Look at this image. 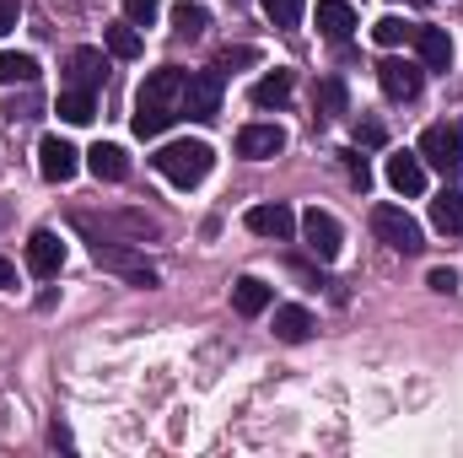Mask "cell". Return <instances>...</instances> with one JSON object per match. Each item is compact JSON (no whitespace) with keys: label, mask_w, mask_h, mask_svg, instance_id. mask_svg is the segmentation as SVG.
<instances>
[{"label":"cell","mask_w":463,"mask_h":458,"mask_svg":"<svg viewBox=\"0 0 463 458\" xmlns=\"http://www.w3.org/2000/svg\"><path fill=\"white\" fill-rule=\"evenodd\" d=\"M60 264H65V243L49 227H38L27 237V270H33L38 281H49V275H60Z\"/></svg>","instance_id":"obj_12"},{"label":"cell","mask_w":463,"mask_h":458,"mask_svg":"<svg viewBox=\"0 0 463 458\" xmlns=\"http://www.w3.org/2000/svg\"><path fill=\"white\" fill-rule=\"evenodd\" d=\"M60 119H65V124H92V119H98L92 92H87V87H71V92H60Z\"/></svg>","instance_id":"obj_24"},{"label":"cell","mask_w":463,"mask_h":458,"mask_svg":"<svg viewBox=\"0 0 463 458\" xmlns=\"http://www.w3.org/2000/svg\"><path fill=\"white\" fill-rule=\"evenodd\" d=\"M11 281H16V270H11V259L0 253V286H11Z\"/></svg>","instance_id":"obj_36"},{"label":"cell","mask_w":463,"mask_h":458,"mask_svg":"<svg viewBox=\"0 0 463 458\" xmlns=\"http://www.w3.org/2000/svg\"><path fill=\"white\" fill-rule=\"evenodd\" d=\"M151 162H156V173H162L173 189H194V184H205V178H211L216 151H211L205 140H167Z\"/></svg>","instance_id":"obj_2"},{"label":"cell","mask_w":463,"mask_h":458,"mask_svg":"<svg viewBox=\"0 0 463 458\" xmlns=\"http://www.w3.org/2000/svg\"><path fill=\"white\" fill-rule=\"evenodd\" d=\"M222 87H227L222 71H194V76L184 81V114L189 119H216L222 114Z\"/></svg>","instance_id":"obj_7"},{"label":"cell","mask_w":463,"mask_h":458,"mask_svg":"<svg viewBox=\"0 0 463 458\" xmlns=\"http://www.w3.org/2000/svg\"><path fill=\"white\" fill-rule=\"evenodd\" d=\"M242 222H248V232H253V237H275V243H286V237L297 232V216H291L280 200H275V205H253Z\"/></svg>","instance_id":"obj_13"},{"label":"cell","mask_w":463,"mask_h":458,"mask_svg":"<svg viewBox=\"0 0 463 458\" xmlns=\"http://www.w3.org/2000/svg\"><path fill=\"white\" fill-rule=\"evenodd\" d=\"M318 33L324 38H335V43H345L350 33H355V5L350 0H318Z\"/></svg>","instance_id":"obj_17"},{"label":"cell","mask_w":463,"mask_h":458,"mask_svg":"<svg viewBox=\"0 0 463 458\" xmlns=\"http://www.w3.org/2000/svg\"><path fill=\"white\" fill-rule=\"evenodd\" d=\"M291 87H297V76H291V71H269V76L253 87V103H259V109H280V103L291 98Z\"/></svg>","instance_id":"obj_22"},{"label":"cell","mask_w":463,"mask_h":458,"mask_svg":"<svg viewBox=\"0 0 463 458\" xmlns=\"http://www.w3.org/2000/svg\"><path fill=\"white\" fill-rule=\"evenodd\" d=\"M16 11H22V5H16V0H0V38H5V33H11V27H16Z\"/></svg>","instance_id":"obj_34"},{"label":"cell","mask_w":463,"mask_h":458,"mask_svg":"<svg viewBox=\"0 0 463 458\" xmlns=\"http://www.w3.org/2000/svg\"><path fill=\"white\" fill-rule=\"evenodd\" d=\"M426 286H431V291H458V270H431Z\"/></svg>","instance_id":"obj_32"},{"label":"cell","mask_w":463,"mask_h":458,"mask_svg":"<svg viewBox=\"0 0 463 458\" xmlns=\"http://www.w3.org/2000/svg\"><path fill=\"white\" fill-rule=\"evenodd\" d=\"M355 140H361V146H383V124H361Z\"/></svg>","instance_id":"obj_35"},{"label":"cell","mask_w":463,"mask_h":458,"mask_svg":"<svg viewBox=\"0 0 463 458\" xmlns=\"http://www.w3.org/2000/svg\"><path fill=\"white\" fill-rule=\"evenodd\" d=\"M420 162H431L442 173H458L463 167V129L458 124H431L420 135Z\"/></svg>","instance_id":"obj_6"},{"label":"cell","mask_w":463,"mask_h":458,"mask_svg":"<svg viewBox=\"0 0 463 458\" xmlns=\"http://www.w3.org/2000/svg\"><path fill=\"white\" fill-rule=\"evenodd\" d=\"M313 329H318V324H313L307 308H297V302H291V308H275V340L302 345V340H313Z\"/></svg>","instance_id":"obj_18"},{"label":"cell","mask_w":463,"mask_h":458,"mask_svg":"<svg viewBox=\"0 0 463 458\" xmlns=\"http://www.w3.org/2000/svg\"><path fill=\"white\" fill-rule=\"evenodd\" d=\"M71 222L76 232H87V237H109V243H146V237H162V227L151 222V216H140V211H103V216H92V211H71Z\"/></svg>","instance_id":"obj_3"},{"label":"cell","mask_w":463,"mask_h":458,"mask_svg":"<svg viewBox=\"0 0 463 458\" xmlns=\"http://www.w3.org/2000/svg\"><path fill=\"white\" fill-rule=\"evenodd\" d=\"M420 71H426V65H410V60H383V65H377V87H383L393 103H410V98H420Z\"/></svg>","instance_id":"obj_10"},{"label":"cell","mask_w":463,"mask_h":458,"mask_svg":"<svg viewBox=\"0 0 463 458\" xmlns=\"http://www.w3.org/2000/svg\"><path fill=\"white\" fill-rule=\"evenodd\" d=\"M431 227L448 232V237H463V195L458 189H442L431 200Z\"/></svg>","instance_id":"obj_21"},{"label":"cell","mask_w":463,"mask_h":458,"mask_svg":"<svg viewBox=\"0 0 463 458\" xmlns=\"http://www.w3.org/2000/svg\"><path fill=\"white\" fill-rule=\"evenodd\" d=\"M388 184H393L399 195H420V189H426V162H420V151H393V157H388Z\"/></svg>","instance_id":"obj_14"},{"label":"cell","mask_w":463,"mask_h":458,"mask_svg":"<svg viewBox=\"0 0 463 458\" xmlns=\"http://www.w3.org/2000/svg\"><path fill=\"white\" fill-rule=\"evenodd\" d=\"M415 54L426 71H448L453 65V38L442 27H415Z\"/></svg>","instance_id":"obj_15"},{"label":"cell","mask_w":463,"mask_h":458,"mask_svg":"<svg viewBox=\"0 0 463 458\" xmlns=\"http://www.w3.org/2000/svg\"><path fill=\"white\" fill-rule=\"evenodd\" d=\"M259 5H264V16H269L275 27H297L302 11H307V0H259Z\"/></svg>","instance_id":"obj_29"},{"label":"cell","mask_w":463,"mask_h":458,"mask_svg":"<svg viewBox=\"0 0 463 458\" xmlns=\"http://www.w3.org/2000/svg\"><path fill=\"white\" fill-rule=\"evenodd\" d=\"M184 71L178 65H162V71H151L146 76V87H140V98H135V135L140 140H151V135H162L173 119L184 114Z\"/></svg>","instance_id":"obj_1"},{"label":"cell","mask_w":463,"mask_h":458,"mask_svg":"<svg viewBox=\"0 0 463 458\" xmlns=\"http://www.w3.org/2000/svg\"><path fill=\"white\" fill-rule=\"evenodd\" d=\"M87 167H92L98 184H118V178H129V157H124V146H109V140H98V146L87 151Z\"/></svg>","instance_id":"obj_16"},{"label":"cell","mask_w":463,"mask_h":458,"mask_svg":"<svg viewBox=\"0 0 463 458\" xmlns=\"http://www.w3.org/2000/svg\"><path fill=\"white\" fill-rule=\"evenodd\" d=\"M302 237H307V248H313V259H318V264L340 259V237H345V232H340V222H335L329 211H318V205H313V211L302 216Z\"/></svg>","instance_id":"obj_9"},{"label":"cell","mask_w":463,"mask_h":458,"mask_svg":"<svg viewBox=\"0 0 463 458\" xmlns=\"http://www.w3.org/2000/svg\"><path fill=\"white\" fill-rule=\"evenodd\" d=\"M280 151H286V129L280 124H242L237 129V157L264 162V157H280Z\"/></svg>","instance_id":"obj_11"},{"label":"cell","mask_w":463,"mask_h":458,"mask_svg":"<svg viewBox=\"0 0 463 458\" xmlns=\"http://www.w3.org/2000/svg\"><path fill=\"white\" fill-rule=\"evenodd\" d=\"M345 167H350V184H355V189H366V184H372V167H366L355 151H345Z\"/></svg>","instance_id":"obj_31"},{"label":"cell","mask_w":463,"mask_h":458,"mask_svg":"<svg viewBox=\"0 0 463 458\" xmlns=\"http://www.w3.org/2000/svg\"><path fill=\"white\" fill-rule=\"evenodd\" d=\"M65 71H71V87H87V92H92V87L103 81L109 65H103V49H71Z\"/></svg>","instance_id":"obj_19"},{"label":"cell","mask_w":463,"mask_h":458,"mask_svg":"<svg viewBox=\"0 0 463 458\" xmlns=\"http://www.w3.org/2000/svg\"><path fill=\"white\" fill-rule=\"evenodd\" d=\"M162 16V0H124V22H135V27H151Z\"/></svg>","instance_id":"obj_30"},{"label":"cell","mask_w":463,"mask_h":458,"mask_svg":"<svg viewBox=\"0 0 463 458\" xmlns=\"http://www.w3.org/2000/svg\"><path fill=\"white\" fill-rule=\"evenodd\" d=\"M87 243H92V259H98L103 270L124 275L129 286H156V270L140 259V248H135V243H109V237H87Z\"/></svg>","instance_id":"obj_4"},{"label":"cell","mask_w":463,"mask_h":458,"mask_svg":"<svg viewBox=\"0 0 463 458\" xmlns=\"http://www.w3.org/2000/svg\"><path fill=\"white\" fill-rule=\"evenodd\" d=\"M313 109H318L324 119H340L345 114V81H340V76H324L318 92H313Z\"/></svg>","instance_id":"obj_26"},{"label":"cell","mask_w":463,"mask_h":458,"mask_svg":"<svg viewBox=\"0 0 463 458\" xmlns=\"http://www.w3.org/2000/svg\"><path fill=\"white\" fill-rule=\"evenodd\" d=\"M232 308H237L242 319H259V313L269 308V286H264L259 275H242V281H232Z\"/></svg>","instance_id":"obj_20"},{"label":"cell","mask_w":463,"mask_h":458,"mask_svg":"<svg viewBox=\"0 0 463 458\" xmlns=\"http://www.w3.org/2000/svg\"><path fill=\"white\" fill-rule=\"evenodd\" d=\"M27 87V81H38V60L33 54H11V49H0V87Z\"/></svg>","instance_id":"obj_23"},{"label":"cell","mask_w":463,"mask_h":458,"mask_svg":"<svg viewBox=\"0 0 463 458\" xmlns=\"http://www.w3.org/2000/svg\"><path fill=\"white\" fill-rule=\"evenodd\" d=\"M248 60H253V49H227V54H222V60H216V71H222V76H227L232 65H248Z\"/></svg>","instance_id":"obj_33"},{"label":"cell","mask_w":463,"mask_h":458,"mask_svg":"<svg viewBox=\"0 0 463 458\" xmlns=\"http://www.w3.org/2000/svg\"><path fill=\"white\" fill-rule=\"evenodd\" d=\"M173 27H178L184 38H200V33L211 27V11L194 5V0H178V5H173Z\"/></svg>","instance_id":"obj_27"},{"label":"cell","mask_w":463,"mask_h":458,"mask_svg":"<svg viewBox=\"0 0 463 458\" xmlns=\"http://www.w3.org/2000/svg\"><path fill=\"white\" fill-rule=\"evenodd\" d=\"M372 38H377L383 49H399V43H415V22H404V16H383V22L372 27Z\"/></svg>","instance_id":"obj_28"},{"label":"cell","mask_w":463,"mask_h":458,"mask_svg":"<svg viewBox=\"0 0 463 458\" xmlns=\"http://www.w3.org/2000/svg\"><path fill=\"white\" fill-rule=\"evenodd\" d=\"M103 43H109L114 60H140V33H135V22H114V27L103 33Z\"/></svg>","instance_id":"obj_25"},{"label":"cell","mask_w":463,"mask_h":458,"mask_svg":"<svg viewBox=\"0 0 463 458\" xmlns=\"http://www.w3.org/2000/svg\"><path fill=\"white\" fill-rule=\"evenodd\" d=\"M372 232H377L393 253H420V248H426L420 222H415L404 205H377V211H372Z\"/></svg>","instance_id":"obj_5"},{"label":"cell","mask_w":463,"mask_h":458,"mask_svg":"<svg viewBox=\"0 0 463 458\" xmlns=\"http://www.w3.org/2000/svg\"><path fill=\"white\" fill-rule=\"evenodd\" d=\"M76 167H81V151H76L71 140H60V135H43V140H38V173H43L49 184H71Z\"/></svg>","instance_id":"obj_8"}]
</instances>
